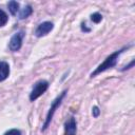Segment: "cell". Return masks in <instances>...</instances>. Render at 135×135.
Segmentation results:
<instances>
[{
    "label": "cell",
    "mask_w": 135,
    "mask_h": 135,
    "mask_svg": "<svg viewBox=\"0 0 135 135\" xmlns=\"http://www.w3.org/2000/svg\"><path fill=\"white\" fill-rule=\"evenodd\" d=\"M128 47H129V46L122 47V49H120V50H118V51L112 53L110 56H108V57L104 59V61H103L102 63H100V64L96 68V70H95L94 72H92L91 77H95L96 75H98V74H100V73H102V72H104V71H107V70H109V69H111V68H113V66H115L116 63H117L118 57H119L120 54H121L126 49H128Z\"/></svg>",
    "instance_id": "cell-1"
},
{
    "label": "cell",
    "mask_w": 135,
    "mask_h": 135,
    "mask_svg": "<svg viewBox=\"0 0 135 135\" xmlns=\"http://www.w3.org/2000/svg\"><path fill=\"white\" fill-rule=\"evenodd\" d=\"M66 92H68V91L64 90V91H63L60 95H58V96L56 97V99L52 102V104H51V107H50V110H49V112H47V114H46V118H45V120H44V123H43V126H42V131H45V130L49 128V126H50V123H51V121H52V119H53V116H54L56 110L58 109V107L61 104L63 98L65 97Z\"/></svg>",
    "instance_id": "cell-2"
},
{
    "label": "cell",
    "mask_w": 135,
    "mask_h": 135,
    "mask_svg": "<svg viewBox=\"0 0 135 135\" xmlns=\"http://www.w3.org/2000/svg\"><path fill=\"white\" fill-rule=\"evenodd\" d=\"M49 89V82L46 80H39L35 83V85L33 86L31 94H30V100L31 101H35L36 99H38L46 90Z\"/></svg>",
    "instance_id": "cell-3"
},
{
    "label": "cell",
    "mask_w": 135,
    "mask_h": 135,
    "mask_svg": "<svg viewBox=\"0 0 135 135\" xmlns=\"http://www.w3.org/2000/svg\"><path fill=\"white\" fill-rule=\"evenodd\" d=\"M23 37H24V32L23 31H19L17 33H15L9 42H8V49L12 51V52H17L21 49L22 46V40H23Z\"/></svg>",
    "instance_id": "cell-4"
},
{
    "label": "cell",
    "mask_w": 135,
    "mask_h": 135,
    "mask_svg": "<svg viewBox=\"0 0 135 135\" xmlns=\"http://www.w3.org/2000/svg\"><path fill=\"white\" fill-rule=\"evenodd\" d=\"M54 27V24L53 22L51 21H44L42 23H40L37 28L35 30V36L36 37H42V36H45L47 35Z\"/></svg>",
    "instance_id": "cell-5"
},
{
    "label": "cell",
    "mask_w": 135,
    "mask_h": 135,
    "mask_svg": "<svg viewBox=\"0 0 135 135\" xmlns=\"http://www.w3.org/2000/svg\"><path fill=\"white\" fill-rule=\"evenodd\" d=\"M77 124L74 117H70L64 123V135H76Z\"/></svg>",
    "instance_id": "cell-6"
},
{
    "label": "cell",
    "mask_w": 135,
    "mask_h": 135,
    "mask_svg": "<svg viewBox=\"0 0 135 135\" xmlns=\"http://www.w3.org/2000/svg\"><path fill=\"white\" fill-rule=\"evenodd\" d=\"M9 75V65L6 61H0V81H4Z\"/></svg>",
    "instance_id": "cell-7"
},
{
    "label": "cell",
    "mask_w": 135,
    "mask_h": 135,
    "mask_svg": "<svg viewBox=\"0 0 135 135\" xmlns=\"http://www.w3.org/2000/svg\"><path fill=\"white\" fill-rule=\"evenodd\" d=\"M7 6H8V11L11 12L12 15H14V16L17 15V13L19 11V3L18 2H16V1H9L8 4H7Z\"/></svg>",
    "instance_id": "cell-8"
},
{
    "label": "cell",
    "mask_w": 135,
    "mask_h": 135,
    "mask_svg": "<svg viewBox=\"0 0 135 135\" xmlns=\"http://www.w3.org/2000/svg\"><path fill=\"white\" fill-rule=\"evenodd\" d=\"M32 13H33L32 6H31V5H26V6L21 11V13L19 14V19H25V18H27Z\"/></svg>",
    "instance_id": "cell-9"
},
{
    "label": "cell",
    "mask_w": 135,
    "mask_h": 135,
    "mask_svg": "<svg viewBox=\"0 0 135 135\" xmlns=\"http://www.w3.org/2000/svg\"><path fill=\"white\" fill-rule=\"evenodd\" d=\"M8 21V16L7 14L3 11V9H0V27L1 26H4Z\"/></svg>",
    "instance_id": "cell-10"
},
{
    "label": "cell",
    "mask_w": 135,
    "mask_h": 135,
    "mask_svg": "<svg viewBox=\"0 0 135 135\" xmlns=\"http://www.w3.org/2000/svg\"><path fill=\"white\" fill-rule=\"evenodd\" d=\"M91 20L94 22V23H99L101 20H102V16L101 14L99 13H94L91 15Z\"/></svg>",
    "instance_id": "cell-11"
},
{
    "label": "cell",
    "mask_w": 135,
    "mask_h": 135,
    "mask_svg": "<svg viewBox=\"0 0 135 135\" xmlns=\"http://www.w3.org/2000/svg\"><path fill=\"white\" fill-rule=\"evenodd\" d=\"M4 135H21V132L17 129H11L4 133Z\"/></svg>",
    "instance_id": "cell-12"
},
{
    "label": "cell",
    "mask_w": 135,
    "mask_h": 135,
    "mask_svg": "<svg viewBox=\"0 0 135 135\" xmlns=\"http://www.w3.org/2000/svg\"><path fill=\"white\" fill-rule=\"evenodd\" d=\"M92 114H93V117H98V116H99L100 110H99V108H98L97 105L93 107V109H92Z\"/></svg>",
    "instance_id": "cell-13"
}]
</instances>
